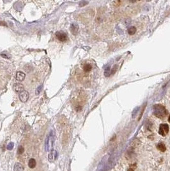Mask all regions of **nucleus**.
<instances>
[{
	"instance_id": "0eeeda50",
	"label": "nucleus",
	"mask_w": 170,
	"mask_h": 171,
	"mask_svg": "<svg viewBox=\"0 0 170 171\" xmlns=\"http://www.w3.org/2000/svg\"><path fill=\"white\" fill-rule=\"evenodd\" d=\"M24 85L21 83H16L14 85V89L15 91L16 92L19 93V94L22 92V91H24Z\"/></svg>"
},
{
	"instance_id": "20e7f679",
	"label": "nucleus",
	"mask_w": 170,
	"mask_h": 171,
	"mask_svg": "<svg viewBox=\"0 0 170 171\" xmlns=\"http://www.w3.org/2000/svg\"><path fill=\"white\" fill-rule=\"evenodd\" d=\"M56 36L57 39L61 42H65L67 40V35L63 31H57L56 33Z\"/></svg>"
},
{
	"instance_id": "f8f14e48",
	"label": "nucleus",
	"mask_w": 170,
	"mask_h": 171,
	"mask_svg": "<svg viewBox=\"0 0 170 171\" xmlns=\"http://www.w3.org/2000/svg\"><path fill=\"white\" fill-rule=\"evenodd\" d=\"M92 69V67L89 64H86L83 66V70L85 72H90Z\"/></svg>"
},
{
	"instance_id": "4468645a",
	"label": "nucleus",
	"mask_w": 170,
	"mask_h": 171,
	"mask_svg": "<svg viewBox=\"0 0 170 171\" xmlns=\"http://www.w3.org/2000/svg\"><path fill=\"white\" fill-rule=\"evenodd\" d=\"M136 28L134 26L131 27V28L129 29V35H134V33H136Z\"/></svg>"
},
{
	"instance_id": "f03ea898",
	"label": "nucleus",
	"mask_w": 170,
	"mask_h": 171,
	"mask_svg": "<svg viewBox=\"0 0 170 171\" xmlns=\"http://www.w3.org/2000/svg\"><path fill=\"white\" fill-rule=\"evenodd\" d=\"M54 142V136L53 132L51 131L49 135L47 137L46 141V148L47 151H51L52 148H53Z\"/></svg>"
},
{
	"instance_id": "dca6fc26",
	"label": "nucleus",
	"mask_w": 170,
	"mask_h": 171,
	"mask_svg": "<svg viewBox=\"0 0 170 171\" xmlns=\"http://www.w3.org/2000/svg\"><path fill=\"white\" fill-rule=\"evenodd\" d=\"M14 143H9L8 146H7V149H8V150H12V149L14 148Z\"/></svg>"
},
{
	"instance_id": "9b49d317",
	"label": "nucleus",
	"mask_w": 170,
	"mask_h": 171,
	"mask_svg": "<svg viewBox=\"0 0 170 171\" xmlns=\"http://www.w3.org/2000/svg\"><path fill=\"white\" fill-rule=\"evenodd\" d=\"M157 148L159 149V151H161V152H165L166 151V146L163 143H159L157 146Z\"/></svg>"
},
{
	"instance_id": "a211bd4d",
	"label": "nucleus",
	"mask_w": 170,
	"mask_h": 171,
	"mask_svg": "<svg viewBox=\"0 0 170 171\" xmlns=\"http://www.w3.org/2000/svg\"><path fill=\"white\" fill-rule=\"evenodd\" d=\"M168 121H169V123H170V117H169V119H168Z\"/></svg>"
},
{
	"instance_id": "ddd939ff",
	"label": "nucleus",
	"mask_w": 170,
	"mask_h": 171,
	"mask_svg": "<svg viewBox=\"0 0 170 171\" xmlns=\"http://www.w3.org/2000/svg\"><path fill=\"white\" fill-rule=\"evenodd\" d=\"M76 26L77 25H74V24H72V26H71V27H70L71 31H72V32L73 34H74V35L76 34L77 30H78V27Z\"/></svg>"
},
{
	"instance_id": "f3484780",
	"label": "nucleus",
	"mask_w": 170,
	"mask_h": 171,
	"mask_svg": "<svg viewBox=\"0 0 170 171\" xmlns=\"http://www.w3.org/2000/svg\"><path fill=\"white\" fill-rule=\"evenodd\" d=\"M41 90H42V86H39L38 88H37V89H36V94H39L40 92H41Z\"/></svg>"
},
{
	"instance_id": "39448f33",
	"label": "nucleus",
	"mask_w": 170,
	"mask_h": 171,
	"mask_svg": "<svg viewBox=\"0 0 170 171\" xmlns=\"http://www.w3.org/2000/svg\"><path fill=\"white\" fill-rule=\"evenodd\" d=\"M29 97H30V95H29L28 92L26 91V90H24L19 94V99L22 103L26 102L28 100Z\"/></svg>"
},
{
	"instance_id": "f257e3e1",
	"label": "nucleus",
	"mask_w": 170,
	"mask_h": 171,
	"mask_svg": "<svg viewBox=\"0 0 170 171\" xmlns=\"http://www.w3.org/2000/svg\"><path fill=\"white\" fill-rule=\"evenodd\" d=\"M154 114L159 118H163L167 114L165 108L162 105L154 106Z\"/></svg>"
},
{
	"instance_id": "2eb2a0df",
	"label": "nucleus",
	"mask_w": 170,
	"mask_h": 171,
	"mask_svg": "<svg viewBox=\"0 0 170 171\" xmlns=\"http://www.w3.org/2000/svg\"><path fill=\"white\" fill-rule=\"evenodd\" d=\"M24 149L23 147H22V146H19V148H18V151H17L18 154H22V153L24 152Z\"/></svg>"
},
{
	"instance_id": "423d86ee",
	"label": "nucleus",
	"mask_w": 170,
	"mask_h": 171,
	"mask_svg": "<svg viewBox=\"0 0 170 171\" xmlns=\"http://www.w3.org/2000/svg\"><path fill=\"white\" fill-rule=\"evenodd\" d=\"M58 156V152L54 149H52L49 152V155H48V158L50 162H54L55 161Z\"/></svg>"
},
{
	"instance_id": "6e6552de",
	"label": "nucleus",
	"mask_w": 170,
	"mask_h": 171,
	"mask_svg": "<svg viewBox=\"0 0 170 171\" xmlns=\"http://www.w3.org/2000/svg\"><path fill=\"white\" fill-rule=\"evenodd\" d=\"M25 73H24L22 71H18V72H17V73H16V80H17V81H19V82H22V81H23V80H24V78H25Z\"/></svg>"
},
{
	"instance_id": "7ed1b4c3",
	"label": "nucleus",
	"mask_w": 170,
	"mask_h": 171,
	"mask_svg": "<svg viewBox=\"0 0 170 171\" xmlns=\"http://www.w3.org/2000/svg\"><path fill=\"white\" fill-rule=\"evenodd\" d=\"M169 132V126L166 124H162L160 125L159 130V133L162 136L165 137L166 135Z\"/></svg>"
},
{
	"instance_id": "9d476101",
	"label": "nucleus",
	"mask_w": 170,
	"mask_h": 171,
	"mask_svg": "<svg viewBox=\"0 0 170 171\" xmlns=\"http://www.w3.org/2000/svg\"><path fill=\"white\" fill-rule=\"evenodd\" d=\"M36 165V160H35V159L31 158L30 160H29L28 166L31 169L35 168Z\"/></svg>"
},
{
	"instance_id": "1a4fd4ad",
	"label": "nucleus",
	"mask_w": 170,
	"mask_h": 171,
	"mask_svg": "<svg viewBox=\"0 0 170 171\" xmlns=\"http://www.w3.org/2000/svg\"><path fill=\"white\" fill-rule=\"evenodd\" d=\"M24 167L20 163H16L14 166V171H23Z\"/></svg>"
}]
</instances>
